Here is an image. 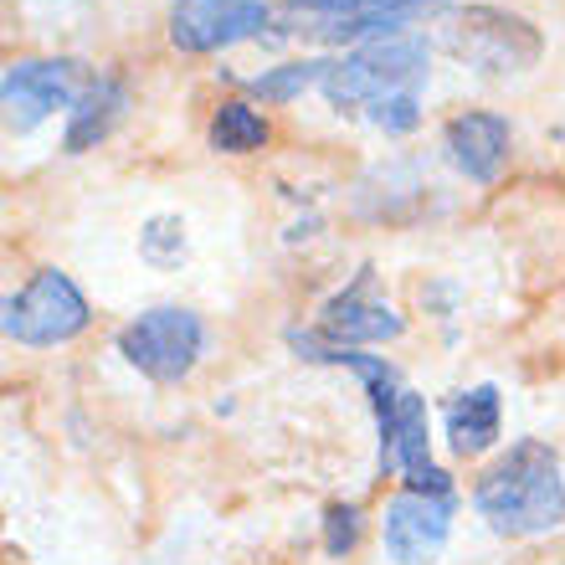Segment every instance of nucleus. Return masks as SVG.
Wrapping results in <instances>:
<instances>
[{"mask_svg": "<svg viewBox=\"0 0 565 565\" xmlns=\"http://www.w3.org/2000/svg\"><path fill=\"white\" fill-rule=\"evenodd\" d=\"M360 540V509L355 504H329L324 509V551L350 555Z\"/></svg>", "mask_w": 565, "mask_h": 565, "instance_id": "18", "label": "nucleus"}, {"mask_svg": "<svg viewBox=\"0 0 565 565\" xmlns=\"http://www.w3.org/2000/svg\"><path fill=\"white\" fill-rule=\"evenodd\" d=\"M201 344H206V329L191 309L180 303H160V309L139 313L135 324L119 329V355L135 365L139 375L160 381V386H175L195 371L201 360Z\"/></svg>", "mask_w": 565, "mask_h": 565, "instance_id": "5", "label": "nucleus"}, {"mask_svg": "<svg viewBox=\"0 0 565 565\" xmlns=\"http://www.w3.org/2000/svg\"><path fill=\"white\" fill-rule=\"evenodd\" d=\"M402 313L391 309L381 288H375V268H365L350 278V288L329 298L324 309H319V340L324 344H344V350H360V344H381V340H396L402 334Z\"/></svg>", "mask_w": 565, "mask_h": 565, "instance_id": "8", "label": "nucleus"}, {"mask_svg": "<svg viewBox=\"0 0 565 565\" xmlns=\"http://www.w3.org/2000/svg\"><path fill=\"white\" fill-rule=\"evenodd\" d=\"M139 257H145L149 268H180L185 263V222L160 211V216H149L145 232H139Z\"/></svg>", "mask_w": 565, "mask_h": 565, "instance_id": "16", "label": "nucleus"}, {"mask_svg": "<svg viewBox=\"0 0 565 565\" xmlns=\"http://www.w3.org/2000/svg\"><path fill=\"white\" fill-rule=\"evenodd\" d=\"M452 530V493L406 489L386 504V555L402 565H422L447 545Z\"/></svg>", "mask_w": 565, "mask_h": 565, "instance_id": "10", "label": "nucleus"}, {"mask_svg": "<svg viewBox=\"0 0 565 565\" xmlns=\"http://www.w3.org/2000/svg\"><path fill=\"white\" fill-rule=\"evenodd\" d=\"M447 0H282L273 21L278 36H303V42H360V36H391L396 26L417 21V15L443 11Z\"/></svg>", "mask_w": 565, "mask_h": 565, "instance_id": "4", "label": "nucleus"}, {"mask_svg": "<svg viewBox=\"0 0 565 565\" xmlns=\"http://www.w3.org/2000/svg\"><path fill=\"white\" fill-rule=\"evenodd\" d=\"M473 504L489 520L493 535H509V540L551 535V530L565 524L561 458L545 443L524 437V443H514L489 473L478 478Z\"/></svg>", "mask_w": 565, "mask_h": 565, "instance_id": "1", "label": "nucleus"}, {"mask_svg": "<svg viewBox=\"0 0 565 565\" xmlns=\"http://www.w3.org/2000/svg\"><path fill=\"white\" fill-rule=\"evenodd\" d=\"M273 11L263 0H175L170 6V42L180 52H222L247 36H263Z\"/></svg>", "mask_w": 565, "mask_h": 565, "instance_id": "9", "label": "nucleus"}, {"mask_svg": "<svg viewBox=\"0 0 565 565\" xmlns=\"http://www.w3.org/2000/svg\"><path fill=\"white\" fill-rule=\"evenodd\" d=\"M365 119L375 129H386V135H412L422 124V104H417V93H396V98H381L375 108H365Z\"/></svg>", "mask_w": 565, "mask_h": 565, "instance_id": "17", "label": "nucleus"}, {"mask_svg": "<svg viewBox=\"0 0 565 565\" xmlns=\"http://www.w3.org/2000/svg\"><path fill=\"white\" fill-rule=\"evenodd\" d=\"M443 46L478 77H514L540 62L545 36L535 21H524L504 6H462L458 15H447Z\"/></svg>", "mask_w": 565, "mask_h": 565, "instance_id": "3", "label": "nucleus"}, {"mask_svg": "<svg viewBox=\"0 0 565 565\" xmlns=\"http://www.w3.org/2000/svg\"><path fill=\"white\" fill-rule=\"evenodd\" d=\"M329 62H288V67H268L263 77H247V93L263 98V104H294L303 88L324 83Z\"/></svg>", "mask_w": 565, "mask_h": 565, "instance_id": "15", "label": "nucleus"}, {"mask_svg": "<svg viewBox=\"0 0 565 565\" xmlns=\"http://www.w3.org/2000/svg\"><path fill=\"white\" fill-rule=\"evenodd\" d=\"M88 329V298L57 268H42L21 294L6 298V334L15 344H62Z\"/></svg>", "mask_w": 565, "mask_h": 565, "instance_id": "7", "label": "nucleus"}, {"mask_svg": "<svg viewBox=\"0 0 565 565\" xmlns=\"http://www.w3.org/2000/svg\"><path fill=\"white\" fill-rule=\"evenodd\" d=\"M268 119L253 104H222L211 119V149H222V154H253L268 145Z\"/></svg>", "mask_w": 565, "mask_h": 565, "instance_id": "14", "label": "nucleus"}, {"mask_svg": "<svg viewBox=\"0 0 565 565\" xmlns=\"http://www.w3.org/2000/svg\"><path fill=\"white\" fill-rule=\"evenodd\" d=\"M427 83V42L422 36H375V42L344 52L340 62H329L324 73V98L329 108H375L381 98L396 93H417Z\"/></svg>", "mask_w": 565, "mask_h": 565, "instance_id": "2", "label": "nucleus"}, {"mask_svg": "<svg viewBox=\"0 0 565 565\" xmlns=\"http://www.w3.org/2000/svg\"><path fill=\"white\" fill-rule=\"evenodd\" d=\"M443 149L468 180L489 185V180H499V170L509 160V119H499V114H458L443 129Z\"/></svg>", "mask_w": 565, "mask_h": 565, "instance_id": "11", "label": "nucleus"}, {"mask_svg": "<svg viewBox=\"0 0 565 565\" xmlns=\"http://www.w3.org/2000/svg\"><path fill=\"white\" fill-rule=\"evenodd\" d=\"M499 422H504V412H499V386L462 391L458 402L447 406V443H452L458 458H478L483 447H493Z\"/></svg>", "mask_w": 565, "mask_h": 565, "instance_id": "13", "label": "nucleus"}, {"mask_svg": "<svg viewBox=\"0 0 565 565\" xmlns=\"http://www.w3.org/2000/svg\"><path fill=\"white\" fill-rule=\"evenodd\" d=\"M88 73L77 57H52V62H11L6 83H0V104H6V129L11 135H31L42 119H52L57 108H73L88 83Z\"/></svg>", "mask_w": 565, "mask_h": 565, "instance_id": "6", "label": "nucleus"}, {"mask_svg": "<svg viewBox=\"0 0 565 565\" xmlns=\"http://www.w3.org/2000/svg\"><path fill=\"white\" fill-rule=\"evenodd\" d=\"M124 108H129V88H124L119 77H108V73H98L88 83V93L77 98L67 114V154H83V149H93V145H104L114 129H119V119H124Z\"/></svg>", "mask_w": 565, "mask_h": 565, "instance_id": "12", "label": "nucleus"}]
</instances>
